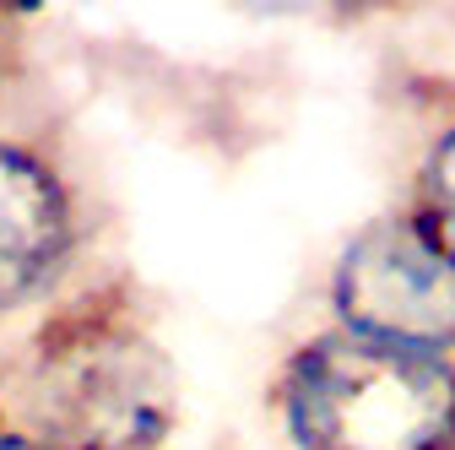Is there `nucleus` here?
<instances>
[{
    "mask_svg": "<svg viewBox=\"0 0 455 450\" xmlns=\"http://www.w3.org/2000/svg\"><path fill=\"white\" fill-rule=\"evenodd\" d=\"M444 450H455V434H450V445H444Z\"/></svg>",
    "mask_w": 455,
    "mask_h": 450,
    "instance_id": "7",
    "label": "nucleus"
},
{
    "mask_svg": "<svg viewBox=\"0 0 455 450\" xmlns=\"http://www.w3.org/2000/svg\"><path fill=\"white\" fill-rule=\"evenodd\" d=\"M276 413L293 450H444L455 369L450 358L325 331L282 364Z\"/></svg>",
    "mask_w": 455,
    "mask_h": 450,
    "instance_id": "2",
    "label": "nucleus"
},
{
    "mask_svg": "<svg viewBox=\"0 0 455 450\" xmlns=\"http://www.w3.org/2000/svg\"><path fill=\"white\" fill-rule=\"evenodd\" d=\"M0 450H66V445H54V439H44L33 429H6L0 423Z\"/></svg>",
    "mask_w": 455,
    "mask_h": 450,
    "instance_id": "6",
    "label": "nucleus"
},
{
    "mask_svg": "<svg viewBox=\"0 0 455 450\" xmlns=\"http://www.w3.org/2000/svg\"><path fill=\"white\" fill-rule=\"evenodd\" d=\"M412 217L434 239V250L455 266V125H444L423 163H418V190H412Z\"/></svg>",
    "mask_w": 455,
    "mask_h": 450,
    "instance_id": "5",
    "label": "nucleus"
},
{
    "mask_svg": "<svg viewBox=\"0 0 455 450\" xmlns=\"http://www.w3.org/2000/svg\"><path fill=\"white\" fill-rule=\"evenodd\" d=\"M76 234V201L60 168L33 147L0 141V309H22L60 283Z\"/></svg>",
    "mask_w": 455,
    "mask_h": 450,
    "instance_id": "4",
    "label": "nucleus"
},
{
    "mask_svg": "<svg viewBox=\"0 0 455 450\" xmlns=\"http://www.w3.org/2000/svg\"><path fill=\"white\" fill-rule=\"evenodd\" d=\"M28 429L66 450H157L180 418V374L125 293L54 309L22 369Z\"/></svg>",
    "mask_w": 455,
    "mask_h": 450,
    "instance_id": "1",
    "label": "nucleus"
},
{
    "mask_svg": "<svg viewBox=\"0 0 455 450\" xmlns=\"http://www.w3.org/2000/svg\"><path fill=\"white\" fill-rule=\"evenodd\" d=\"M336 331L379 348L455 353V266L434 250L412 212H385L341 245L331 266Z\"/></svg>",
    "mask_w": 455,
    "mask_h": 450,
    "instance_id": "3",
    "label": "nucleus"
}]
</instances>
